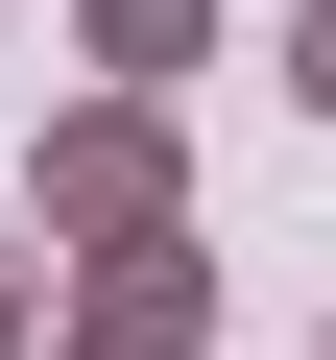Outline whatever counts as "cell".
Returning <instances> with one entry per match:
<instances>
[{"instance_id": "cell-1", "label": "cell", "mask_w": 336, "mask_h": 360, "mask_svg": "<svg viewBox=\"0 0 336 360\" xmlns=\"http://www.w3.org/2000/svg\"><path fill=\"white\" fill-rule=\"evenodd\" d=\"M25 217H49V240H168V217H193V120H168L144 72H96V96L25 144Z\"/></svg>"}, {"instance_id": "cell-2", "label": "cell", "mask_w": 336, "mask_h": 360, "mask_svg": "<svg viewBox=\"0 0 336 360\" xmlns=\"http://www.w3.org/2000/svg\"><path fill=\"white\" fill-rule=\"evenodd\" d=\"M72 360H240L217 336V240H72Z\"/></svg>"}, {"instance_id": "cell-3", "label": "cell", "mask_w": 336, "mask_h": 360, "mask_svg": "<svg viewBox=\"0 0 336 360\" xmlns=\"http://www.w3.org/2000/svg\"><path fill=\"white\" fill-rule=\"evenodd\" d=\"M72 49L144 72V96H193V72H217V0H72Z\"/></svg>"}, {"instance_id": "cell-4", "label": "cell", "mask_w": 336, "mask_h": 360, "mask_svg": "<svg viewBox=\"0 0 336 360\" xmlns=\"http://www.w3.org/2000/svg\"><path fill=\"white\" fill-rule=\"evenodd\" d=\"M25 336H72V240H49V217L0 240V360H25Z\"/></svg>"}, {"instance_id": "cell-5", "label": "cell", "mask_w": 336, "mask_h": 360, "mask_svg": "<svg viewBox=\"0 0 336 360\" xmlns=\"http://www.w3.org/2000/svg\"><path fill=\"white\" fill-rule=\"evenodd\" d=\"M288 96H312V120H336V0H288Z\"/></svg>"}, {"instance_id": "cell-6", "label": "cell", "mask_w": 336, "mask_h": 360, "mask_svg": "<svg viewBox=\"0 0 336 360\" xmlns=\"http://www.w3.org/2000/svg\"><path fill=\"white\" fill-rule=\"evenodd\" d=\"M25 360H72V336H25Z\"/></svg>"}]
</instances>
